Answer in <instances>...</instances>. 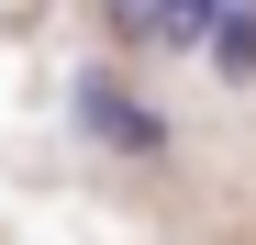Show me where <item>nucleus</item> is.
I'll use <instances>...</instances> for the list:
<instances>
[{
  "label": "nucleus",
  "mask_w": 256,
  "mask_h": 245,
  "mask_svg": "<svg viewBox=\"0 0 256 245\" xmlns=\"http://www.w3.org/2000/svg\"><path fill=\"white\" fill-rule=\"evenodd\" d=\"M78 134H90V145H112V156H167V122H156L134 90H122L112 67H90V78H78Z\"/></svg>",
  "instance_id": "nucleus-1"
},
{
  "label": "nucleus",
  "mask_w": 256,
  "mask_h": 245,
  "mask_svg": "<svg viewBox=\"0 0 256 245\" xmlns=\"http://www.w3.org/2000/svg\"><path fill=\"white\" fill-rule=\"evenodd\" d=\"M223 22H234L223 0H167V12H156V45H167V56H212Z\"/></svg>",
  "instance_id": "nucleus-2"
},
{
  "label": "nucleus",
  "mask_w": 256,
  "mask_h": 245,
  "mask_svg": "<svg viewBox=\"0 0 256 245\" xmlns=\"http://www.w3.org/2000/svg\"><path fill=\"white\" fill-rule=\"evenodd\" d=\"M212 67H223L234 90H245V78H256V12H234L223 34H212Z\"/></svg>",
  "instance_id": "nucleus-3"
},
{
  "label": "nucleus",
  "mask_w": 256,
  "mask_h": 245,
  "mask_svg": "<svg viewBox=\"0 0 256 245\" xmlns=\"http://www.w3.org/2000/svg\"><path fill=\"white\" fill-rule=\"evenodd\" d=\"M156 12H167V0H100V22L122 34V45H156Z\"/></svg>",
  "instance_id": "nucleus-4"
},
{
  "label": "nucleus",
  "mask_w": 256,
  "mask_h": 245,
  "mask_svg": "<svg viewBox=\"0 0 256 245\" xmlns=\"http://www.w3.org/2000/svg\"><path fill=\"white\" fill-rule=\"evenodd\" d=\"M223 12H256V0H223Z\"/></svg>",
  "instance_id": "nucleus-5"
}]
</instances>
